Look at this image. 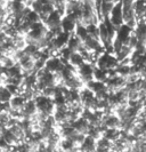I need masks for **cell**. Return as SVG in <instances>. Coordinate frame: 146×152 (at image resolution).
I'll use <instances>...</instances> for the list:
<instances>
[{
  "instance_id": "6da1fadb",
  "label": "cell",
  "mask_w": 146,
  "mask_h": 152,
  "mask_svg": "<svg viewBox=\"0 0 146 152\" xmlns=\"http://www.w3.org/2000/svg\"><path fill=\"white\" fill-rule=\"evenodd\" d=\"M34 102H36L37 110H38L39 113L46 114V115H53L54 114L56 107H55L53 99L46 97L42 94H40V95H37L34 97Z\"/></svg>"
},
{
  "instance_id": "7a4b0ae2",
  "label": "cell",
  "mask_w": 146,
  "mask_h": 152,
  "mask_svg": "<svg viewBox=\"0 0 146 152\" xmlns=\"http://www.w3.org/2000/svg\"><path fill=\"white\" fill-rule=\"evenodd\" d=\"M94 68H95V65L86 62L82 66H80L77 70V75L82 80L85 86L86 84H88V83L94 80Z\"/></svg>"
},
{
  "instance_id": "3957f363",
  "label": "cell",
  "mask_w": 146,
  "mask_h": 152,
  "mask_svg": "<svg viewBox=\"0 0 146 152\" xmlns=\"http://www.w3.org/2000/svg\"><path fill=\"white\" fill-rule=\"evenodd\" d=\"M110 22L112 23L116 29L120 28L123 24V10H122V2H116L114 7L112 9L110 17H108Z\"/></svg>"
},
{
  "instance_id": "277c9868",
  "label": "cell",
  "mask_w": 146,
  "mask_h": 152,
  "mask_svg": "<svg viewBox=\"0 0 146 152\" xmlns=\"http://www.w3.org/2000/svg\"><path fill=\"white\" fill-rule=\"evenodd\" d=\"M65 66L60 57H49L45 63V69L52 73H61V71Z\"/></svg>"
},
{
  "instance_id": "5b68a950",
  "label": "cell",
  "mask_w": 146,
  "mask_h": 152,
  "mask_svg": "<svg viewBox=\"0 0 146 152\" xmlns=\"http://www.w3.org/2000/svg\"><path fill=\"white\" fill-rule=\"evenodd\" d=\"M132 32H134V30L131 28H129L126 24H122L120 28L116 29V34L114 39L119 40L120 42H122L123 45H127L128 44V40L130 38V36L132 34Z\"/></svg>"
},
{
  "instance_id": "8992f818",
  "label": "cell",
  "mask_w": 146,
  "mask_h": 152,
  "mask_svg": "<svg viewBox=\"0 0 146 152\" xmlns=\"http://www.w3.org/2000/svg\"><path fill=\"white\" fill-rule=\"evenodd\" d=\"M21 112L23 114L24 119H31L33 115H36V114L38 113V110H37V105H36L34 99L26 101Z\"/></svg>"
},
{
  "instance_id": "52a82bcc",
  "label": "cell",
  "mask_w": 146,
  "mask_h": 152,
  "mask_svg": "<svg viewBox=\"0 0 146 152\" xmlns=\"http://www.w3.org/2000/svg\"><path fill=\"white\" fill-rule=\"evenodd\" d=\"M72 126H73V128L77 130L78 133L87 135V133L89 130V127H90V124L84 117H80L79 119H77L76 121L72 124Z\"/></svg>"
},
{
  "instance_id": "ba28073f",
  "label": "cell",
  "mask_w": 146,
  "mask_h": 152,
  "mask_svg": "<svg viewBox=\"0 0 146 152\" xmlns=\"http://www.w3.org/2000/svg\"><path fill=\"white\" fill-rule=\"evenodd\" d=\"M61 28L63 32H66V33H74V30L77 28V22L72 18H70L69 16H63L61 23Z\"/></svg>"
},
{
  "instance_id": "9c48e42d",
  "label": "cell",
  "mask_w": 146,
  "mask_h": 152,
  "mask_svg": "<svg viewBox=\"0 0 146 152\" xmlns=\"http://www.w3.org/2000/svg\"><path fill=\"white\" fill-rule=\"evenodd\" d=\"M26 99L22 95H14L10 102H9V107L12 111H22L24 104H25Z\"/></svg>"
},
{
  "instance_id": "30bf717a",
  "label": "cell",
  "mask_w": 146,
  "mask_h": 152,
  "mask_svg": "<svg viewBox=\"0 0 146 152\" xmlns=\"http://www.w3.org/2000/svg\"><path fill=\"white\" fill-rule=\"evenodd\" d=\"M96 145H97L96 140H94L92 137L86 135L84 142L80 145V149L84 152H96Z\"/></svg>"
},
{
  "instance_id": "8fae6325",
  "label": "cell",
  "mask_w": 146,
  "mask_h": 152,
  "mask_svg": "<svg viewBox=\"0 0 146 152\" xmlns=\"http://www.w3.org/2000/svg\"><path fill=\"white\" fill-rule=\"evenodd\" d=\"M112 151V142L108 141L105 137H100L97 140V145H96V152H111Z\"/></svg>"
},
{
  "instance_id": "7c38bea8",
  "label": "cell",
  "mask_w": 146,
  "mask_h": 152,
  "mask_svg": "<svg viewBox=\"0 0 146 152\" xmlns=\"http://www.w3.org/2000/svg\"><path fill=\"white\" fill-rule=\"evenodd\" d=\"M66 47H68L69 49H71L73 53H78L79 49L82 47V41L78 38L74 33H72V34L70 36L69 42H68V46H66Z\"/></svg>"
},
{
  "instance_id": "4fadbf2b",
  "label": "cell",
  "mask_w": 146,
  "mask_h": 152,
  "mask_svg": "<svg viewBox=\"0 0 146 152\" xmlns=\"http://www.w3.org/2000/svg\"><path fill=\"white\" fill-rule=\"evenodd\" d=\"M120 135H121V129H113V128H106L102 134V136L108 138L112 143L115 142L116 140H119Z\"/></svg>"
},
{
  "instance_id": "5bb4252c",
  "label": "cell",
  "mask_w": 146,
  "mask_h": 152,
  "mask_svg": "<svg viewBox=\"0 0 146 152\" xmlns=\"http://www.w3.org/2000/svg\"><path fill=\"white\" fill-rule=\"evenodd\" d=\"M13 97V94L9 91L5 85H0V104H8Z\"/></svg>"
},
{
  "instance_id": "9a60e30c",
  "label": "cell",
  "mask_w": 146,
  "mask_h": 152,
  "mask_svg": "<svg viewBox=\"0 0 146 152\" xmlns=\"http://www.w3.org/2000/svg\"><path fill=\"white\" fill-rule=\"evenodd\" d=\"M85 63H86L85 58H84L79 53L72 54V56H71V58H70V61H69L70 65H72L73 68L77 69V70L80 68V66H82Z\"/></svg>"
},
{
  "instance_id": "2e32d148",
  "label": "cell",
  "mask_w": 146,
  "mask_h": 152,
  "mask_svg": "<svg viewBox=\"0 0 146 152\" xmlns=\"http://www.w3.org/2000/svg\"><path fill=\"white\" fill-rule=\"evenodd\" d=\"M74 34H76L82 42L89 37L87 28H86V25H84L82 23H77V28H76V30H74Z\"/></svg>"
},
{
  "instance_id": "e0dca14e",
  "label": "cell",
  "mask_w": 146,
  "mask_h": 152,
  "mask_svg": "<svg viewBox=\"0 0 146 152\" xmlns=\"http://www.w3.org/2000/svg\"><path fill=\"white\" fill-rule=\"evenodd\" d=\"M108 79V70H103V69H100L97 68V66L94 68V80L105 83Z\"/></svg>"
},
{
  "instance_id": "ac0fdd59",
  "label": "cell",
  "mask_w": 146,
  "mask_h": 152,
  "mask_svg": "<svg viewBox=\"0 0 146 152\" xmlns=\"http://www.w3.org/2000/svg\"><path fill=\"white\" fill-rule=\"evenodd\" d=\"M7 15V13H6V9L4 6H1L0 5V20H5V17Z\"/></svg>"
},
{
  "instance_id": "d6986e66",
  "label": "cell",
  "mask_w": 146,
  "mask_h": 152,
  "mask_svg": "<svg viewBox=\"0 0 146 152\" xmlns=\"http://www.w3.org/2000/svg\"><path fill=\"white\" fill-rule=\"evenodd\" d=\"M102 2H114V0H102Z\"/></svg>"
},
{
  "instance_id": "ffe728a7",
  "label": "cell",
  "mask_w": 146,
  "mask_h": 152,
  "mask_svg": "<svg viewBox=\"0 0 146 152\" xmlns=\"http://www.w3.org/2000/svg\"><path fill=\"white\" fill-rule=\"evenodd\" d=\"M54 152H62V151L60 150V148L57 146V148H55V151H54Z\"/></svg>"
},
{
  "instance_id": "44dd1931",
  "label": "cell",
  "mask_w": 146,
  "mask_h": 152,
  "mask_svg": "<svg viewBox=\"0 0 146 152\" xmlns=\"http://www.w3.org/2000/svg\"><path fill=\"white\" fill-rule=\"evenodd\" d=\"M64 2H68V1H73V0H63Z\"/></svg>"
},
{
  "instance_id": "7402d4cb",
  "label": "cell",
  "mask_w": 146,
  "mask_h": 152,
  "mask_svg": "<svg viewBox=\"0 0 146 152\" xmlns=\"http://www.w3.org/2000/svg\"><path fill=\"white\" fill-rule=\"evenodd\" d=\"M1 57H2V54L0 53V60H1Z\"/></svg>"
}]
</instances>
